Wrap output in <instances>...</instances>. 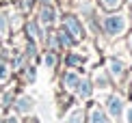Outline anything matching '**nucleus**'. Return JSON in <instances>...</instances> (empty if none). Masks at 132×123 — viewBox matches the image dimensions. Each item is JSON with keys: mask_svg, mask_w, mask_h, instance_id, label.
<instances>
[{"mask_svg": "<svg viewBox=\"0 0 132 123\" xmlns=\"http://www.w3.org/2000/svg\"><path fill=\"white\" fill-rule=\"evenodd\" d=\"M126 28V17L123 15H108L106 20H104V30L108 32V35H119V32H123Z\"/></svg>", "mask_w": 132, "mask_h": 123, "instance_id": "obj_1", "label": "nucleus"}, {"mask_svg": "<svg viewBox=\"0 0 132 123\" xmlns=\"http://www.w3.org/2000/svg\"><path fill=\"white\" fill-rule=\"evenodd\" d=\"M65 26H67V32L74 39H80L82 37V28H80V24H78L76 17H65Z\"/></svg>", "mask_w": 132, "mask_h": 123, "instance_id": "obj_2", "label": "nucleus"}, {"mask_svg": "<svg viewBox=\"0 0 132 123\" xmlns=\"http://www.w3.org/2000/svg\"><path fill=\"white\" fill-rule=\"evenodd\" d=\"M106 108H108V112H111L113 117H119V112H121V99H119L117 95L108 97L106 99Z\"/></svg>", "mask_w": 132, "mask_h": 123, "instance_id": "obj_3", "label": "nucleus"}, {"mask_svg": "<svg viewBox=\"0 0 132 123\" xmlns=\"http://www.w3.org/2000/svg\"><path fill=\"white\" fill-rule=\"evenodd\" d=\"M89 123H108V119L104 117V112L100 108H91L89 112Z\"/></svg>", "mask_w": 132, "mask_h": 123, "instance_id": "obj_4", "label": "nucleus"}, {"mask_svg": "<svg viewBox=\"0 0 132 123\" xmlns=\"http://www.w3.org/2000/svg\"><path fill=\"white\" fill-rule=\"evenodd\" d=\"M65 86H67L69 91H76V89L80 86V80H78V76H76L74 71H69V74L65 76Z\"/></svg>", "mask_w": 132, "mask_h": 123, "instance_id": "obj_5", "label": "nucleus"}, {"mask_svg": "<svg viewBox=\"0 0 132 123\" xmlns=\"http://www.w3.org/2000/svg\"><path fill=\"white\" fill-rule=\"evenodd\" d=\"M41 22H43V24H52V22H54V11L50 7H43L41 9Z\"/></svg>", "mask_w": 132, "mask_h": 123, "instance_id": "obj_6", "label": "nucleus"}, {"mask_svg": "<svg viewBox=\"0 0 132 123\" xmlns=\"http://www.w3.org/2000/svg\"><path fill=\"white\" fill-rule=\"evenodd\" d=\"M32 108V102L28 97H22V99H18V110L20 112H28V110Z\"/></svg>", "mask_w": 132, "mask_h": 123, "instance_id": "obj_7", "label": "nucleus"}, {"mask_svg": "<svg viewBox=\"0 0 132 123\" xmlns=\"http://www.w3.org/2000/svg\"><path fill=\"white\" fill-rule=\"evenodd\" d=\"M78 89H80V95H82V97H89V95H91V82H89V80H82Z\"/></svg>", "mask_w": 132, "mask_h": 123, "instance_id": "obj_8", "label": "nucleus"}, {"mask_svg": "<svg viewBox=\"0 0 132 123\" xmlns=\"http://www.w3.org/2000/svg\"><path fill=\"white\" fill-rule=\"evenodd\" d=\"M111 71L115 76H119L121 74V63H117V60H111Z\"/></svg>", "mask_w": 132, "mask_h": 123, "instance_id": "obj_9", "label": "nucleus"}, {"mask_svg": "<svg viewBox=\"0 0 132 123\" xmlns=\"http://www.w3.org/2000/svg\"><path fill=\"white\" fill-rule=\"evenodd\" d=\"M102 4L106 9H117L119 7V0H102Z\"/></svg>", "mask_w": 132, "mask_h": 123, "instance_id": "obj_10", "label": "nucleus"}, {"mask_svg": "<svg viewBox=\"0 0 132 123\" xmlns=\"http://www.w3.org/2000/svg\"><path fill=\"white\" fill-rule=\"evenodd\" d=\"M7 32V17H4V13H0V35H4Z\"/></svg>", "mask_w": 132, "mask_h": 123, "instance_id": "obj_11", "label": "nucleus"}, {"mask_svg": "<svg viewBox=\"0 0 132 123\" xmlns=\"http://www.w3.org/2000/svg\"><path fill=\"white\" fill-rule=\"evenodd\" d=\"M69 123H82V112H74L69 117Z\"/></svg>", "mask_w": 132, "mask_h": 123, "instance_id": "obj_12", "label": "nucleus"}, {"mask_svg": "<svg viewBox=\"0 0 132 123\" xmlns=\"http://www.w3.org/2000/svg\"><path fill=\"white\" fill-rule=\"evenodd\" d=\"M28 32H30L35 39H37V37H41V32H37V24H28Z\"/></svg>", "mask_w": 132, "mask_h": 123, "instance_id": "obj_13", "label": "nucleus"}, {"mask_svg": "<svg viewBox=\"0 0 132 123\" xmlns=\"http://www.w3.org/2000/svg\"><path fill=\"white\" fill-rule=\"evenodd\" d=\"M46 65H54V54H48V56H46Z\"/></svg>", "mask_w": 132, "mask_h": 123, "instance_id": "obj_14", "label": "nucleus"}, {"mask_svg": "<svg viewBox=\"0 0 132 123\" xmlns=\"http://www.w3.org/2000/svg\"><path fill=\"white\" fill-rule=\"evenodd\" d=\"M126 123H132V108H128V112H126Z\"/></svg>", "mask_w": 132, "mask_h": 123, "instance_id": "obj_15", "label": "nucleus"}, {"mask_svg": "<svg viewBox=\"0 0 132 123\" xmlns=\"http://www.w3.org/2000/svg\"><path fill=\"white\" fill-rule=\"evenodd\" d=\"M2 78H7V67L0 65V80H2Z\"/></svg>", "mask_w": 132, "mask_h": 123, "instance_id": "obj_16", "label": "nucleus"}, {"mask_svg": "<svg viewBox=\"0 0 132 123\" xmlns=\"http://www.w3.org/2000/svg\"><path fill=\"white\" fill-rule=\"evenodd\" d=\"M130 43H132V39H130Z\"/></svg>", "mask_w": 132, "mask_h": 123, "instance_id": "obj_17", "label": "nucleus"}]
</instances>
